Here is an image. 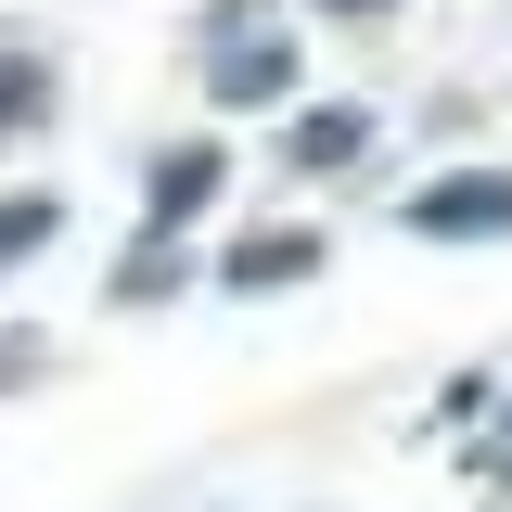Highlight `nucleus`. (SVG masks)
<instances>
[{"label": "nucleus", "mask_w": 512, "mask_h": 512, "mask_svg": "<svg viewBox=\"0 0 512 512\" xmlns=\"http://www.w3.org/2000/svg\"><path fill=\"white\" fill-rule=\"evenodd\" d=\"M192 64H205V103H231V116H256V103H295V77H308V52L256 13V0H218L205 26H192Z\"/></svg>", "instance_id": "obj_1"}, {"label": "nucleus", "mask_w": 512, "mask_h": 512, "mask_svg": "<svg viewBox=\"0 0 512 512\" xmlns=\"http://www.w3.org/2000/svg\"><path fill=\"white\" fill-rule=\"evenodd\" d=\"M410 244H512V167H448L397 205Z\"/></svg>", "instance_id": "obj_2"}, {"label": "nucleus", "mask_w": 512, "mask_h": 512, "mask_svg": "<svg viewBox=\"0 0 512 512\" xmlns=\"http://www.w3.org/2000/svg\"><path fill=\"white\" fill-rule=\"evenodd\" d=\"M218 192H231V154H218V141H167V154L141 167V244L180 256V231L218 205Z\"/></svg>", "instance_id": "obj_3"}, {"label": "nucleus", "mask_w": 512, "mask_h": 512, "mask_svg": "<svg viewBox=\"0 0 512 512\" xmlns=\"http://www.w3.org/2000/svg\"><path fill=\"white\" fill-rule=\"evenodd\" d=\"M320 231H295V218H269V231H244V244L218 256V295H295V282H320Z\"/></svg>", "instance_id": "obj_4"}, {"label": "nucleus", "mask_w": 512, "mask_h": 512, "mask_svg": "<svg viewBox=\"0 0 512 512\" xmlns=\"http://www.w3.org/2000/svg\"><path fill=\"white\" fill-rule=\"evenodd\" d=\"M372 154V103H308V116L282 128V167L308 180V167H359Z\"/></svg>", "instance_id": "obj_5"}, {"label": "nucleus", "mask_w": 512, "mask_h": 512, "mask_svg": "<svg viewBox=\"0 0 512 512\" xmlns=\"http://www.w3.org/2000/svg\"><path fill=\"white\" fill-rule=\"evenodd\" d=\"M52 231H64V192H0V269H26Z\"/></svg>", "instance_id": "obj_6"}, {"label": "nucleus", "mask_w": 512, "mask_h": 512, "mask_svg": "<svg viewBox=\"0 0 512 512\" xmlns=\"http://www.w3.org/2000/svg\"><path fill=\"white\" fill-rule=\"evenodd\" d=\"M39 116H52V64L13 52V64H0V128H39Z\"/></svg>", "instance_id": "obj_7"}, {"label": "nucleus", "mask_w": 512, "mask_h": 512, "mask_svg": "<svg viewBox=\"0 0 512 512\" xmlns=\"http://www.w3.org/2000/svg\"><path fill=\"white\" fill-rule=\"evenodd\" d=\"M167 282H180V256H167V244H141V256H128V269H116V295H128V308H154Z\"/></svg>", "instance_id": "obj_8"}, {"label": "nucleus", "mask_w": 512, "mask_h": 512, "mask_svg": "<svg viewBox=\"0 0 512 512\" xmlns=\"http://www.w3.org/2000/svg\"><path fill=\"white\" fill-rule=\"evenodd\" d=\"M474 474H487V487H512V397H500V436L474 448Z\"/></svg>", "instance_id": "obj_9"}, {"label": "nucleus", "mask_w": 512, "mask_h": 512, "mask_svg": "<svg viewBox=\"0 0 512 512\" xmlns=\"http://www.w3.org/2000/svg\"><path fill=\"white\" fill-rule=\"evenodd\" d=\"M39 372V333H0V384H26Z\"/></svg>", "instance_id": "obj_10"}, {"label": "nucleus", "mask_w": 512, "mask_h": 512, "mask_svg": "<svg viewBox=\"0 0 512 512\" xmlns=\"http://www.w3.org/2000/svg\"><path fill=\"white\" fill-rule=\"evenodd\" d=\"M308 13H333V26H384L397 0H308Z\"/></svg>", "instance_id": "obj_11"}]
</instances>
